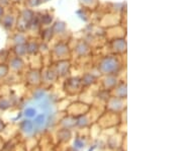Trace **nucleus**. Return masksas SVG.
<instances>
[{"instance_id":"obj_1","label":"nucleus","mask_w":182,"mask_h":151,"mask_svg":"<svg viewBox=\"0 0 182 151\" xmlns=\"http://www.w3.org/2000/svg\"><path fill=\"white\" fill-rule=\"evenodd\" d=\"M35 113H36V112H35V110H33V109H27V111H25V115L29 116V117L35 115Z\"/></svg>"},{"instance_id":"obj_2","label":"nucleus","mask_w":182,"mask_h":151,"mask_svg":"<svg viewBox=\"0 0 182 151\" xmlns=\"http://www.w3.org/2000/svg\"><path fill=\"white\" fill-rule=\"evenodd\" d=\"M2 12H3V9L0 7V16H1V14H2Z\"/></svg>"}]
</instances>
